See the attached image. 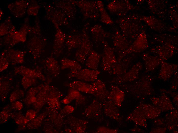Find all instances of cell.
Returning a JSON list of instances; mask_svg holds the SVG:
<instances>
[{
	"instance_id": "1",
	"label": "cell",
	"mask_w": 178,
	"mask_h": 133,
	"mask_svg": "<svg viewBox=\"0 0 178 133\" xmlns=\"http://www.w3.org/2000/svg\"><path fill=\"white\" fill-rule=\"evenodd\" d=\"M100 73V71L98 70L86 68L78 70L70 71L68 75L69 77L76 78L85 82H94L98 79Z\"/></svg>"
},
{
	"instance_id": "2",
	"label": "cell",
	"mask_w": 178,
	"mask_h": 133,
	"mask_svg": "<svg viewBox=\"0 0 178 133\" xmlns=\"http://www.w3.org/2000/svg\"><path fill=\"white\" fill-rule=\"evenodd\" d=\"M104 48V53L101 62L103 70L105 71L110 72L117 61L113 51L107 46Z\"/></svg>"
},
{
	"instance_id": "3",
	"label": "cell",
	"mask_w": 178,
	"mask_h": 133,
	"mask_svg": "<svg viewBox=\"0 0 178 133\" xmlns=\"http://www.w3.org/2000/svg\"><path fill=\"white\" fill-rule=\"evenodd\" d=\"M94 90V94L97 99L103 103L107 100L109 92L105 83L100 79H97L92 84Z\"/></svg>"
},
{
	"instance_id": "4",
	"label": "cell",
	"mask_w": 178,
	"mask_h": 133,
	"mask_svg": "<svg viewBox=\"0 0 178 133\" xmlns=\"http://www.w3.org/2000/svg\"><path fill=\"white\" fill-rule=\"evenodd\" d=\"M104 113L108 117L119 122L121 117L117 107L113 103L107 99L103 103Z\"/></svg>"
},
{
	"instance_id": "5",
	"label": "cell",
	"mask_w": 178,
	"mask_h": 133,
	"mask_svg": "<svg viewBox=\"0 0 178 133\" xmlns=\"http://www.w3.org/2000/svg\"><path fill=\"white\" fill-rule=\"evenodd\" d=\"M125 97L124 92L117 86L113 85L111 89L107 99L113 103L117 107L121 106Z\"/></svg>"
},
{
	"instance_id": "6",
	"label": "cell",
	"mask_w": 178,
	"mask_h": 133,
	"mask_svg": "<svg viewBox=\"0 0 178 133\" xmlns=\"http://www.w3.org/2000/svg\"><path fill=\"white\" fill-rule=\"evenodd\" d=\"M73 89L86 93L94 94V90L92 84L82 81H74L70 84Z\"/></svg>"
},
{
	"instance_id": "7",
	"label": "cell",
	"mask_w": 178,
	"mask_h": 133,
	"mask_svg": "<svg viewBox=\"0 0 178 133\" xmlns=\"http://www.w3.org/2000/svg\"><path fill=\"white\" fill-rule=\"evenodd\" d=\"M101 59L100 55L94 51H92L86 59L85 64L86 67L92 69L97 70Z\"/></svg>"
},
{
	"instance_id": "8",
	"label": "cell",
	"mask_w": 178,
	"mask_h": 133,
	"mask_svg": "<svg viewBox=\"0 0 178 133\" xmlns=\"http://www.w3.org/2000/svg\"><path fill=\"white\" fill-rule=\"evenodd\" d=\"M61 69L70 71L78 70L82 68L81 64L77 61L67 58L62 59L61 61Z\"/></svg>"
},
{
	"instance_id": "9",
	"label": "cell",
	"mask_w": 178,
	"mask_h": 133,
	"mask_svg": "<svg viewBox=\"0 0 178 133\" xmlns=\"http://www.w3.org/2000/svg\"><path fill=\"white\" fill-rule=\"evenodd\" d=\"M45 65L47 70L53 75H57L60 73L61 67L59 63L53 58H50L46 60Z\"/></svg>"
},
{
	"instance_id": "10",
	"label": "cell",
	"mask_w": 178,
	"mask_h": 133,
	"mask_svg": "<svg viewBox=\"0 0 178 133\" xmlns=\"http://www.w3.org/2000/svg\"><path fill=\"white\" fill-rule=\"evenodd\" d=\"M15 71L17 72V73L23 74L25 76L32 77H33V76H39L40 75H42L40 72H35L34 70L22 66L16 68L15 69Z\"/></svg>"
},
{
	"instance_id": "11",
	"label": "cell",
	"mask_w": 178,
	"mask_h": 133,
	"mask_svg": "<svg viewBox=\"0 0 178 133\" xmlns=\"http://www.w3.org/2000/svg\"><path fill=\"white\" fill-rule=\"evenodd\" d=\"M97 130L98 132L99 133H116L118 132L117 129L103 126L99 127Z\"/></svg>"
},
{
	"instance_id": "12",
	"label": "cell",
	"mask_w": 178,
	"mask_h": 133,
	"mask_svg": "<svg viewBox=\"0 0 178 133\" xmlns=\"http://www.w3.org/2000/svg\"><path fill=\"white\" fill-rule=\"evenodd\" d=\"M9 62L5 59H1L0 61V71H1L6 69L8 67Z\"/></svg>"
}]
</instances>
